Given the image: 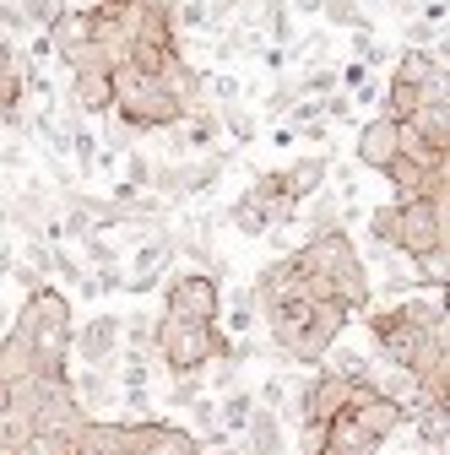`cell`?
I'll use <instances>...</instances> for the list:
<instances>
[{"label":"cell","instance_id":"6da1fadb","mask_svg":"<svg viewBox=\"0 0 450 455\" xmlns=\"http://www.w3.org/2000/svg\"><path fill=\"white\" fill-rule=\"evenodd\" d=\"M266 336L277 341V353L293 363H320L325 347L348 331L353 309L342 299H288V304H266Z\"/></svg>","mask_w":450,"mask_h":455},{"label":"cell","instance_id":"7a4b0ae2","mask_svg":"<svg viewBox=\"0 0 450 455\" xmlns=\"http://www.w3.org/2000/svg\"><path fill=\"white\" fill-rule=\"evenodd\" d=\"M12 325L33 341L38 374H66V363H71V299L54 288V282L28 288V299L12 315Z\"/></svg>","mask_w":450,"mask_h":455},{"label":"cell","instance_id":"3957f363","mask_svg":"<svg viewBox=\"0 0 450 455\" xmlns=\"http://www.w3.org/2000/svg\"><path fill=\"white\" fill-rule=\"evenodd\" d=\"M108 87H115V120H125L131 131H163V125H180L185 120V98L180 92H168L157 76L136 71L131 60L125 66H108Z\"/></svg>","mask_w":450,"mask_h":455},{"label":"cell","instance_id":"277c9868","mask_svg":"<svg viewBox=\"0 0 450 455\" xmlns=\"http://www.w3.org/2000/svg\"><path fill=\"white\" fill-rule=\"evenodd\" d=\"M152 347H157V358L168 363V374H201V369H212L217 353H229L234 341L217 331V320L201 325V320H174V315H163V320H152Z\"/></svg>","mask_w":450,"mask_h":455},{"label":"cell","instance_id":"5b68a950","mask_svg":"<svg viewBox=\"0 0 450 455\" xmlns=\"http://www.w3.org/2000/svg\"><path fill=\"white\" fill-rule=\"evenodd\" d=\"M450 244V201H397V255H423Z\"/></svg>","mask_w":450,"mask_h":455},{"label":"cell","instance_id":"8992f818","mask_svg":"<svg viewBox=\"0 0 450 455\" xmlns=\"http://www.w3.org/2000/svg\"><path fill=\"white\" fill-rule=\"evenodd\" d=\"M163 315L174 320H222V288L212 271H180V276H163Z\"/></svg>","mask_w":450,"mask_h":455},{"label":"cell","instance_id":"52a82bcc","mask_svg":"<svg viewBox=\"0 0 450 455\" xmlns=\"http://www.w3.org/2000/svg\"><path fill=\"white\" fill-rule=\"evenodd\" d=\"M369 331H374V353L385 358V363H413V347H418V325L407 320V309L402 304H390V309H374L369 315Z\"/></svg>","mask_w":450,"mask_h":455},{"label":"cell","instance_id":"ba28073f","mask_svg":"<svg viewBox=\"0 0 450 455\" xmlns=\"http://www.w3.org/2000/svg\"><path fill=\"white\" fill-rule=\"evenodd\" d=\"M120 353V320L115 315H92L87 325H71V358L82 369H108Z\"/></svg>","mask_w":450,"mask_h":455},{"label":"cell","instance_id":"9c48e42d","mask_svg":"<svg viewBox=\"0 0 450 455\" xmlns=\"http://www.w3.org/2000/svg\"><path fill=\"white\" fill-rule=\"evenodd\" d=\"M397 152H402V120L374 114V120L358 125V163H364V168H374V174H380V168L397 157Z\"/></svg>","mask_w":450,"mask_h":455},{"label":"cell","instance_id":"30bf717a","mask_svg":"<svg viewBox=\"0 0 450 455\" xmlns=\"http://www.w3.org/2000/svg\"><path fill=\"white\" fill-rule=\"evenodd\" d=\"M239 434H245V455H288L293 450L288 444V418L261 407V402H255V412H250V423Z\"/></svg>","mask_w":450,"mask_h":455},{"label":"cell","instance_id":"8fae6325","mask_svg":"<svg viewBox=\"0 0 450 455\" xmlns=\"http://www.w3.org/2000/svg\"><path fill=\"white\" fill-rule=\"evenodd\" d=\"M277 174H283V190H288V201H309L325 180H331V157L325 152H304V157H293V163H283L277 168Z\"/></svg>","mask_w":450,"mask_h":455},{"label":"cell","instance_id":"7c38bea8","mask_svg":"<svg viewBox=\"0 0 450 455\" xmlns=\"http://www.w3.org/2000/svg\"><path fill=\"white\" fill-rule=\"evenodd\" d=\"M44 33H49V44H54V54H60V60L71 66V60H76V54H82V49L92 44V12H76V6H66L60 17H54V22L44 28Z\"/></svg>","mask_w":450,"mask_h":455},{"label":"cell","instance_id":"4fadbf2b","mask_svg":"<svg viewBox=\"0 0 450 455\" xmlns=\"http://www.w3.org/2000/svg\"><path fill=\"white\" fill-rule=\"evenodd\" d=\"M380 444L385 439H374L353 412H336L325 423V455H380Z\"/></svg>","mask_w":450,"mask_h":455},{"label":"cell","instance_id":"5bb4252c","mask_svg":"<svg viewBox=\"0 0 450 455\" xmlns=\"http://www.w3.org/2000/svg\"><path fill=\"white\" fill-rule=\"evenodd\" d=\"M71 98H76V114H108L115 108V87H108V71L103 66H82L71 71Z\"/></svg>","mask_w":450,"mask_h":455},{"label":"cell","instance_id":"9a60e30c","mask_svg":"<svg viewBox=\"0 0 450 455\" xmlns=\"http://www.w3.org/2000/svg\"><path fill=\"white\" fill-rule=\"evenodd\" d=\"M33 374H38L33 341H28L17 325H6V331H0V379H6V385H22V379H33Z\"/></svg>","mask_w":450,"mask_h":455},{"label":"cell","instance_id":"2e32d148","mask_svg":"<svg viewBox=\"0 0 450 455\" xmlns=\"http://www.w3.org/2000/svg\"><path fill=\"white\" fill-rule=\"evenodd\" d=\"M407 423H413L423 450H445L450 444V402H413Z\"/></svg>","mask_w":450,"mask_h":455},{"label":"cell","instance_id":"e0dca14e","mask_svg":"<svg viewBox=\"0 0 450 455\" xmlns=\"http://www.w3.org/2000/svg\"><path fill=\"white\" fill-rule=\"evenodd\" d=\"M71 390H76V402L87 418H103V412H115V374H103V369H82L71 374Z\"/></svg>","mask_w":450,"mask_h":455},{"label":"cell","instance_id":"ac0fdd59","mask_svg":"<svg viewBox=\"0 0 450 455\" xmlns=\"http://www.w3.org/2000/svg\"><path fill=\"white\" fill-rule=\"evenodd\" d=\"M407 125L429 152H450V103H418L407 114Z\"/></svg>","mask_w":450,"mask_h":455},{"label":"cell","instance_id":"d6986e66","mask_svg":"<svg viewBox=\"0 0 450 455\" xmlns=\"http://www.w3.org/2000/svg\"><path fill=\"white\" fill-rule=\"evenodd\" d=\"M407 412H413L407 402H390V395H374V402H364L353 418H358V423H364L374 439H390L397 428H407Z\"/></svg>","mask_w":450,"mask_h":455},{"label":"cell","instance_id":"ffe728a7","mask_svg":"<svg viewBox=\"0 0 450 455\" xmlns=\"http://www.w3.org/2000/svg\"><path fill=\"white\" fill-rule=\"evenodd\" d=\"M390 76H397V82H418V87L434 82V76H445V44L439 49H407Z\"/></svg>","mask_w":450,"mask_h":455},{"label":"cell","instance_id":"44dd1931","mask_svg":"<svg viewBox=\"0 0 450 455\" xmlns=\"http://www.w3.org/2000/svg\"><path fill=\"white\" fill-rule=\"evenodd\" d=\"M168 260H174V234H163V228H152V234L136 244L131 255V271H147V276H163Z\"/></svg>","mask_w":450,"mask_h":455},{"label":"cell","instance_id":"7402d4cb","mask_svg":"<svg viewBox=\"0 0 450 455\" xmlns=\"http://www.w3.org/2000/svg\"><path fill=\"white\" fill-rule=\"evenodd\" d=\"M261 331V299H255V288H239L234 293V304H229V341H245V336H255Z\"/></svg>","mask_w":450,"mask_h":455},{"label":"cell","instance_id":"603a6c76","mask_svg":"<svg viewBox=\"0 0 450 455\" xmlns=\"http://www.w3.org/2000/svg\"><path fill=\"white\" fill-rule=\"evenodd\" d=\"M413 276H418V288H439L445 293V282H450V244L413 255Z\"/></svg>","mask_w":450,"mask_h":455},{"label":"cell","instance_id":"cb8c5ba5","mask_svg":"<svg viewBox=\"0 0 450 455\" xmlns=\"http://www.w3.org/2000/svg\"><path fill=\"white\" fill-rule=\"evenodd\" d=\"M320 17H325L331 28H353V33H374V22L364 17V6H358V0H320Z\"/></svg>","mask_w":450,"mask_h":455},{"label":"cell","instance_id":"d4e9b609","mask_svg":"<svg viewBox=\"0 0 450 455\" xmlns=\"http://www.w3.org/2000/svg\"><path fill=\"white\" fill-rule=\"evenodd\" d=\"M380 98H385V114H390V120H407V114L423 103V87H418V82H397V76H390Z\"/></svg>","mask_w":450,"mask_h":455},{"label":"cell","instance_id":"484cf974","mask_svg":"<svg viewBox=\"0 0 450 455\" xmlns=\"http://www.w3.org/2000/svg\"><path fill=\"white\" fill-rule=\"evenodd\" d=\"M217 120H222V131H229V141H234V147H250V141L261 136V120H255L250 108H239V103L217 108Z\"/></svg>","mask_w":450,"mask_h":455},{"label":"cell","instance_id":"4316f807","mask_svg":"<svg viewBox=\"0 0 450 455\" xmlns=\"http://www.w3.org/2000/svg\"><path fill=\"white\" fill-rule=\"evenodd\" d=\"M98 136L87 131V114H76V120H71V157H76V168H82V174H92V168H98Z\"/></svg>","mask_w":450,"mask_h":455},{"label":"cell","instance_id":"83f0119b","mask_svg":"<svg viewBox=\"0 0 450 455\" xmlns=\"http://www.w3.org/2000/svg\"><path fill=\"white\" fill-rule=\"evenodd\" d=\"M369 244L374 250H397V201H385L369 212Z\"/></svg>","mask_w":450,"mask_h":455},{"label":"cell","instance_id":"f1b7e54d","mask_svg":"<svg viewBox=\"0 0 450 455\" xmlns=\"http://www.w3.org/2000/svg\"><path fill=\"white\" fill-rule=\"evenodd\" d=\"M201 92H206L212 103L229 108V103H239V98H245V82H239L234 71H217V76H201Z\"/></svg>","mask_w":450,"mask_h":455},{"label":"cell","instance_id":"f546056e","mask_svg":"<svg viewBox=\"0 0 450 455\" xmlns=\"http://www.w3.org/2000/svg\"><path fill=\"white\" fill-rule=\"evenodd\" d=\"M293 60L309 66H331V33H309V38H293Z\"/></svg>","mask_w":450,"mask_h":455},{"label":"cell","instance_id":"4dcf8cb0","mask_svg":"<svg viewBox=\"0 0 450 455\" xmlns=\"http://www.w3.org/2000/svg\"><path fill=\"white\" fill-rule=\"evenodd\" d=\"M17 12H22V22H28V28H49L54 17L66 12V0H17Z\"/></svg>","mask_w":450,"mask_h":455},{"label":"cell","instance_id":"1f68e13d","mask_svg":"<svg viewBox=\"0 0 450 455\" xmlns=\"http://www.w3.org/2000/svg\"><path fill=\"white\" fill-rule=\"evenodd\" d=\"M320 120H331V125H353V98H348L342 87H331V92L320 98Z\"/></svg>","mask_w":450,"mask_h":455},{"label":"cell","instance_id":"d6a6232c","mask_svg":"<svg viewBox=\"0 0 450 455\" xmlns=\"http://www.w3.org/2000/svg\"><path fill=\"white\" fill-rule=\"evenodd\" d=\"M325 450V423H299V455H320Z\"/></svg>","mask_w":450,"mask_h":455},{"label":"cell","instance_id":"836d02e7","mask_svg":"<svg viewBox=\"0 0 450 455\" xmlns=\"http://www.w3.org/2000/svg\"><path fill=\"white\" fill-rule=\"evenodd\" d=\"M125 180H131L136 190H147V185H152V157H141V152H131V163H125Z\"/></svg>","mask_w":450,"mask_h":455},{"label":"cell","instance_id":"e575fe53","mask_svg":"<svg viewBox=\"0 0 450 455\" xmlns=\"http://www.w3.org/2000/svg\"><path fill=\"white\" fill-rule=\"evenodd\" d=\"M0 163H6L12 174H22V168H28V147L22 141H0Z\"/></svg>","mask_w":450,"mask_h":455},{"label":"cell","instance_id":"d590c367","mask_svg":"<svg viewBox=\"0 0 450 455\" xmlns=\"http://www.w3.org/2000/svg\"><path fill=\"white\" fill-rule=\"evenodd\" d=\"M49 54H54V44H49V33L38 28V33H33V44H28V60H33V66H44Z\"/></svg>","mask_w":450,"mask_h":455},{"label":"cell","instance_id":"8d00e7d4","mask_svg":"<svg viewBox=\"0 0 450 455\" xmlns=\"http://www.w3.org/2000/svg\"><path fill=\"white\" fill-rule=\"evenodd\" d=\"M418 22H429V28H445V0H423Z\"/></svg>","mask_w":450,"mask_h":455},{"label":"cell","instance_id":"74e56055","mask_svg":"<svg viewBox=\"0 0 450 455\" xmlns=\"http://www.w3.org/2000/svg\"><path fill=\"white\" fill-rule=\"evenodd\" d=\"M0 71H17V49H12L6 33H0Z\"/></svg>","mask_w":450,"mask_h":455},{"label":"cell","instance_id":"f35d334b","mask_svg":"<svg viewBox=\"0 0 450 455\" xmlns=\"http://www.w3.org/2000/svg\"><path fill=\"white\" fill-rule=\"evenodd\" d=\"M293 12L299 17H320V0H293Z\"/></svg>","mask_w":450,"mask_h":455},{"label":"cell","instance_id":"ab89813d","mask_svg":"<svg viewBox=\"0 0 450 455\" xmlns=\"http://www.w3.org/2000/svg\"><path fill=\"white\" fill-rule=\"evenodd\" d=\"M6 276H12V255L0 250V293H6Z\"/></svg>","mask_w":450,"mask_h":455},{"label":"cell","instance_id":"60d3db41","mask_svg":"<svg viewBox=\"0 0 450 455\" xmlns=\"http://www.w3.org/2000/svg\"><path fill=\"white\" fill-rule=\"evenodd\" d=\"M212 455H245V450H234V444H217V450H212Z\"/></svg>","mask_w":450,"mask_h":455},{"label":"cell","instance_id":"b9f144b4","mask_svg":"<svg viewBox=\"0 0 450 455\" xmlns=\"http://www.w3.org/2000/svg\"><path fill=\"white\" fill-rule=\"evenodd\" d=\"M6 402H12V385H6V379H0V407H6Z\"/></svg>","mask_w":450,"mask_h":455},{"label":"cell","instance_id":"7bdbcfd3","mask_svg":"<svg viewBox=\"0 0 450 455\" xmlns=\"http://www.w3.org/2000/svg\"><path fill=\"white\" fill-rule=\"evenodd\" d=\"M6 325H12V315H6V304H0V331H6Z\"/></svg>","mask_w":450,"mask_h":455},{"label":"cell","instance_id":"ee69618b","mask_svg":"<svg viewBox=\"0 0 450 455\" xmlns=\"http://www.w3.org/2000/svg\"><path fill=\"white\" fill-rule=\"evenodd\" d=\"M103 6H131V0H103Z\"/></svg>","mask_w":450,"mask_h":455},{"label":"cell","instance_id":"f6af8a7d","mask_svg":"<svg viewBox=\"0 0 450 455\" xmlns=\"http://www.w3.org/2000/svg\"><path fill=\"white\" fill-rule=\"evenodd\" d=\"M364 6H385V0H364Z\"/></svg>","mask_w":450,"mask_h":455},{"label":"cell","instance_id":"bcb514c9","mask_svg":"<svg viewBox=\"0 0 450 455\" xmlns=\"http://www.w3.org/2000/svg\"><path fill=\"white\" fill-rule=\"evenodd\" d=\"M196 455H212V450H196Z\"/></svg>","mask_w":450,"mask_h":455},{"label":"cell","instance_id":"7dc6e473","mask_svg":"<svg viewBox=\"0 0 450 455\" xmlns=\"http://www.w3.org/2000/svg\"><path fill=\"white\" fill-rule=\"evenodd\" d=\"M320 455H325V450H320Z\"/></svg>","mask_w":450,"mask_h":455}]
</instances>
